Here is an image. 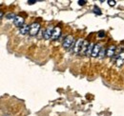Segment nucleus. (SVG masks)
<instances>
[{"label": "nucleus", "mask_w": 124, "mask_h": 116, "mask_svg": "<svg viewBox=\"0 0 124 116\" xmlns=\"http://www.w3.org/2000/svg\"><path fill=\"white\" fill-rule=\"evenodd\" d=\"M89 46H90L89 42H88L87 40H84L83 45H82V48H81V50H80V51H79V54H81V55H84V54H85V55H86V52H87V50H88Z\"/></svg>", "instance_id": "423d86ee"}, {"label": "nucleus", "mask_w": 124, "mask_h": 116, "mask_svg": "<svg viewBox=\"0 0 124 116\" xmlns=\"http://www.w3.org/2000/svg\"><path fill=\"white\" fill-rule=\"evenodd\" d=\"M105 36V31L104 30H100L99 32H98V37H104Z\"/></svg>", "instance_id": "dca6fc26"}, {"label": "nucleus", "mask_w": 124, "mask_h": 116, "mask_svg": "<svg viewBox=\"0 0 124 116\" xmlns=\"http://www.w3.org/2000/svg\"><path fill=\"white\" fill-rule=\"evenodd\" d=\"M108 4L110 6H115V5H116V1H115V0H109Z\"/></svg>", "instance_id": "f3484780"}, {"label": "nucleus", "mask_w": 124, "mask_h": 116, "mask_svg": "<svg viewBox=\"0 0 124 116\" xmlns=\"http://www.w3.org/2000/svg\"><path fill=\"white\" fill-rule=\"evenodd\" d=\"M54 28H53V27L51 26V27H49V28L46 29V31H45V33H44V38H45L46 40L52 38V35H53V32H54Z\"/></svg>", "instance_id": "6e6552de"}, {"label": "nucleus", "mask_w": 124, "mask_h": 116, "mask_svg": "<svg viewBox=\"0 0 124 116\" xmlns=\"http://www.w3.org/2000/svg\"><path fill=\"white\" fill-rule=\"evenodd\" d=\"M0 17H1V18H3V12H1V13H0Z\"/></svg>", "instance_id": "aec40b11"}, {"label": "nucleus", "mask_w": 124, "mask_h": 116, "mask_svg": "<svg viewBox=\"0 0 124 116\" xmlns=\"http://www.w3.org/2000/svg\"><path fill=\"white\" fill-rule=\"evenodd\" d=\"M40 29V25L39 23H32L31 25H30V30H29V34L31 36H35L38 31Z\"/></svg>", "instance_id": "f257e3e1"}, {"label": "nucleus", "mask_w": 124, "mask_h": 116, "mask_svg": "<svg viewBox=\"0 0 124 116\" xmlns=\"http://www.w3.org/2000/svg\"><path fill=\"white\" fill-rule=\"evenodd\" d=\"M29 30H30V26H23L19 29V32L21 34H27L29 33Z\"/></svg>", "instance_id": "9b49d317"}, {"label": "nucleus", "mask_w": 124, "mask_h": 116, "mask_svg": "<svg viewBox=\"0 0 124 116\" xmlns=\"http://www.w3.org/2000/svg\"><path fill=\"white\" fill-rule=\"evenodd\" d=\"M105 54H106V51H105L104 49H101V51H100V52H99V55H98V56H99L100 58H103Z\"/></svg>", "instance_id": "4468645a"}, {"label": "nucleus", "mask_w": 124, "mask_h": 116, "mask_svg": "<svg viewBox=\"0 0 124 116\" xmlns=\"http://www.w3.org/2000/svg\"><path fill=\"white\" fill-rule=\"evenodd\" d=\"M78 4H79L80 6L85 5V4H86V1H85V0H79V1H78Z\"/></svg>", "instance_id": "a211bd4d"}, {"label": "nucleus", "mask_w": 124, "mask_h": 116, "mask_svg": "<svg viewBox=\"0 0 124 116\" xmlns=\"http://www.w3.org/2000/svg\"><path fill=\"white\" fill-rule=\"evenodd\" d=\"M60 34H61V29L59 27H55L54 29V32H53V35H52V39L53 40H57L60 37Z\"/></svg>", "instance_id": "39448f33"}, {"label": "nucleus", "mask_w": 124, "mask_h": 116, "mask_svg": "<svg viewBox=\"0 0 124 116\" xmlns=\"http://www.w3.org/2000/svg\"><path fill=\"white\" fill-rule=\"evenodd\" d=\"M6 17H7L8 19H13V18L15 19L16 17V15L15 14H13V13H11V14H8L6 15Z\"/></svg>", "instance_id": "2eb2a0df"}, {"label": "nucleus", "mask_w": 124, "mask_h": 116, "mask_svg": "<svg viewBox=\"0 0 124 116\" xmlns=\"http://www.w3.org/2000/svg\"><path fill=\"white\" fill-rule=\"evenodd\" d=\"M83 42H84V40H82V39H78V41L76 42L75 46H74V52L79 53V51H80V50H81V48H82Z\"/></svg>", "instance_id": "20e7f679"}, {"label": "nucleus", "mask_w": 124, "mask_h": 116, "mask_svg": "<svg viewBox=\"0 0 124 116\" xmlns=\"http://www.w3.org/2000/svg\"><path fill=\"white\" fill-rule=\"evenodd\" d=\"M115 51H116V47L115 46H111L106 50V55L108 57H112V56H114Z\"/></svg>", "instance_id": "1a4fd4ad"}, {"label": "nucleus", "mask_w": 124, "mask_h": 116, "mask_svg": "<svg viewBox=\"0 0 124 116\" xmlns=\"http://www.w3.org/2000/svg\"><path fill=\"white\" fill-rule=\"evenodd\" d=\"M93 47H94V45H93V44H92V43L90 44V46H89V48H88V50H87V52H86V55H87V56L92 55V53H93Z\"/></svg>", "instance_id": "f8f14e48"}, {"label": "nucleus", "mask_w": 124, "mask_h": 116, "mask_svg": "<svg viewBox=\"0 0 124 116\" xmlns=\"http://www.w3.org/2000/svg\"><path fill=\"white\" fill-rule=\"evenodd\" d=\"M72 45H74V37L72 35H69L64 39L62 46H63L64 49H70Z\"/></svg>", "instance_id": "f03ea898"}, {"label": "nucleus", "mask_w": 124, "mask_h": 116, "mask_svg": "<svg viewBox=\"0 0 124 116\" xmlns=\"http://www.w3.org/2000/svg\"><path fill=\"white\" fill-rule=\"evenodd\" d=\"M101 46L99 45V44H96V45H94V47H93V53H92V56L93 57H96V56H98L99 55V52H100V51H101Z\"/></svg>", "instance_id": "0eeeda50"}, {"label": "nucleus", "mask_w": 124, "mask_h": 116, "mask_svg": "<svg viewBox=\"0 0 124 116\" xmlns=\"http://www.w3.org/2000/svg\"><path fill=\"white\" fill-rule=\"evenodd\" d=\"M35 2H36L35 0H29V1H28V4H30V5H32V4H34Z\"/></svg>", "instance_id": "6ab92c4d"}, {"label": "nucleus", "mask_w": 124, "mask_h": 116, "mask_svg": "<svg viewBox=\"0 0 124 116\" xmlns=\"http://www.w3.org/2000/svg\"><path fill=\"white\" fill-rule=\"evenodd\" d=\"M93 13L95 14H97V15H100L101 14V12H100V10H99V8H97V7H94L93 8Z\"/></svg>", "instance_id": "ddd939ff"}, {"label": "nucleus", "mask_w": 124, "mask_h": 116, "mask_svg": "<svg viewBox=\"0 0 124 116\" xmlns=\"http://www.w3.org/2000/svg\"><path fill=\"white\" fill-rule=\"evenodd\" d=\"M124 62V51H122L121 53L118 54V57L116 59V66L117 67H120Z\"/></svg>", "instance_id": "9d476101"}, {"label": "nucleus", "mask_w": 124, "mask_h": 116, "mask_svg": "<svg viewBox=\"0 0 124 116\" xmlns=\"http://www.w3.org/2000/svg\"><path fill=\"white\" fill-rule=\"evenodd\" d=\"M24 22H25V20L21 16H16V18L14 19V24L16 25L17 28H19V29L24 26Z\"/></svg>", "instance_id": "7ed1b4c3"}]
</instances>
